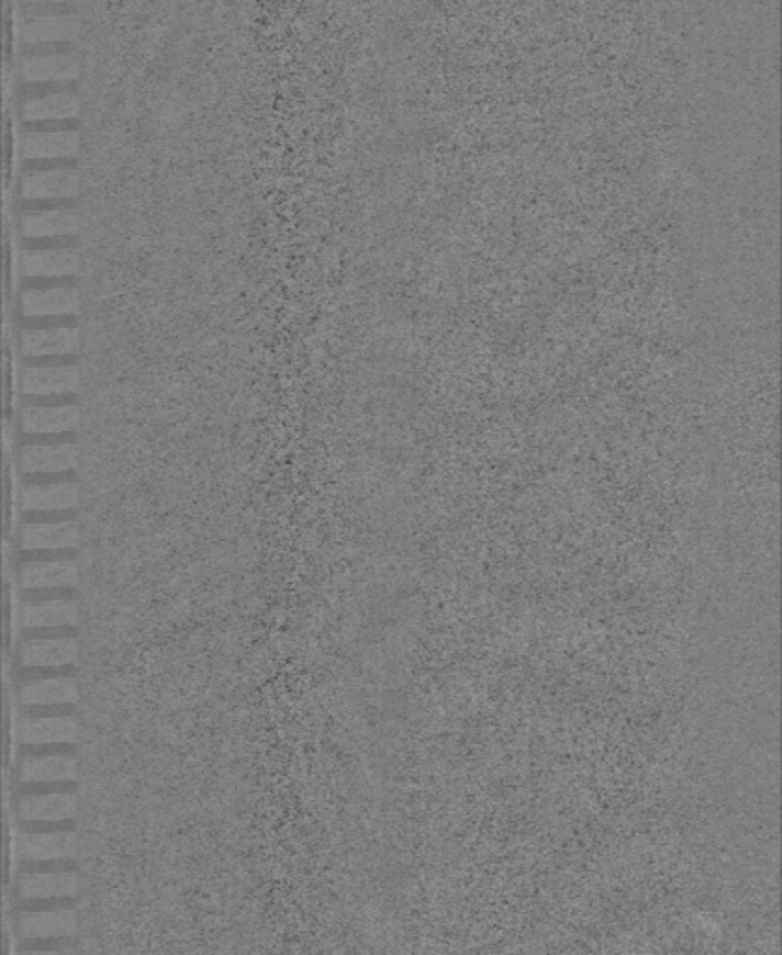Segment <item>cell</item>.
Masks as SVG:
<instances>
[{"label": "cell", "instance_id": "9", "mask_svg": "<svg viewBox=\"0 0 782 955\" xmlns=\"http://www.w3.org/2000/svg\"><path fill=\"white\" fill-rule=\"evenodd\" d=\"M79 850L77 832H31L21 834L18 840V855L29 863H55L71 861Z\"/></svg>", "mask_w": 782, "mask_h": 955}, {"label": "cell", "instance_id": "19", "mask_svg": "<svg viewBox=\"0 0 782 955\" xmlns=\"http://www.w3.org/2000/svg\"><path fill=\"white\" fill-rule=\"evenodd\" d=\"M77 892L79 875L75 872H31L19 877L21 900H71Z\"/></svg>", "mask_w": 782, "mask_h": 955}, {"label": "cell", "instance_id": "1", "mask_svg": "<svg viewBox=\"0 0 782 955\" xmlns=\"http://www.w3.org/2000/svg\"><path fill=\"white\" fill-rule=\"evenodd\" d=\"M81 191L79 168H55L23 172L19 194L23 202H74Z\"/></svg>", "mask_w": 782, "mask_h": 955}, {"label": "cell", "instance_id": "10", "mask_svg": "<svg viewBox=\"0 0 782 955\" xmlns=\"http://www.w3.org/2000/svg\"><path fill=\"white\" fill-rule=\"evenodd\" d=\"M81 490L77 482H49V484H26L19 491V508L31 514L69 512L79 506Z\"/></svg>", "mask_w": 782, "mask_h": 955}, {"label": "cell", "instance_id": "14", "mask_svg": "<svg viewBox=\"0 0 782 955\" xmlns=\"http://www.w3.org/2000/svg\"><path fill=\"white\" fill-rule=\"evenodd\" d=\"M81 620V607L75 599H37L19 608V621L25 629H63L75 627Z\"/></svg>", "mask_w": 782, "mask_h": 955}, {"label": "cell", "instance_id": "21", "mask_svg": "<svg viewBox=\"0 0 782 955\" xmlns=\"http://www.w3.org/2000/svg\"><path fill=\"white\" fill-rule=\"evenodd\" d=\"M19 700L23 706H74L79 700V685L75 677H40L23 683L19 689Z\"/></svg>", "mask_w": 782, "mask_h": 955}, {"label": "cell", "instance_id": "18", "mask_svg": "<svg viewBox=\"0 0 782 955\" xmlns=\"http://www.w3.org/2000/svg\"><path fill=\"white\" fill-rule=\"evenodd\" d=\"M19 584L25 589H68L79 584V565L71 559L36 560L19 571Z\"/></svg>", "mask_w": 782, "mask_h": 955}, {"label": "cell", "instance_id": "8", "mask_svg": "<svg viewBox=\"0 0 782 955\" xmlns=\"http://www.w3.org/2000/svg\"><path fill=\"white\" fill-rule=\"evenodd\" d=\"M79 465L77 442H36L19 450V467L26 474H66Z\"/></svg>", "mask_w": 782, "mask_h": 955}, {"label": "cell", "instance_id": "11", "mask_svg": "<svg viewBox=\"0 0 782 955\" xmlns=\"http://www.w3.org/2000/svg\"><path fill=\"white\" fill-rule=\"evenodd\" d=\"M21 353L29 359L75 357L81 346V333L77 327H42L29 329L21 335Z\"/></svg>", "mask_w": 782, "mask_h": 955}, {"label": "cell", "instance_id": "17", "mask_svg": "<svg viewBox=\"0 0 782 955\" xmlns=\"http://www.w3.org/2000/svg\"><path fill=\"white\" fill-rule=\"evenodd\" d=\"M79 148H81L79 131H60V133L21 131V138H19V156L23 161L71 159L77 157Z\"/></svg>", "mask_w": 782, "mask_h": 955}, {"label": "cell", "instance_id": "13", "mask_svg": "<svg viewBox=\"0 0 782 955\" xmlns=\"http://www.w3.org/2000/svg\"><path fill=\"white\" fill-rule=\"evenodd\" d=\"M81 530L77 521L29 523L19 530V543L25 551H68L79 546Z\"/></svg>", "mask_w": 782, "mask_h": 955}, {"label": "cell", "instance_id": "15", "mask_svg": "<svg viewBox=\"0 0 782 955\" xmlns=\"http://www.w3.org/2000/svg\"><path fill=\"white\" fill-rule=\"evenodd\" d=\"M21 429L29 435L74 434L81 424L79 405H32L21 411Z\"/></svg>", "mask_w": 782, "mask_h": 955}, {"label": "cell", "instance_id": "16", "mask_svg": "<svg viewBox=\"0 0 782 955\" xmlns=\"http://www.w3.org/2000/svg\"><path fill=\"white\" fill-rule=\"evenodd\" d=\"M19 661L26 668L71 666L79 661V639L55 637V639L26 640L19 650Z\"/></svg>", "mask_w": 782, "mask_h": 955}, {"label": "cell", "instance_id": "25", "mask_svg": "<svg viewBox=\"0 0 782 955\" xmlns=\"http://www.w3.org/2000/svg\"><path fill=\"white\" fill-rule=\"evenodd\" d=\"M77 81H32L23 82L19 88V100H40L56 93L77 92Z\"/></svg>", "mask_w": 782, "mask_h": 955}, {"label": "cell", "instance_id": "23", "mask_svg": "<svg viewBox=\"0 0 782 955\" xmlns=\"http://www.w3.org/2000/svg\"><path fill=\"white\" fill-rule=\"evenodd\" d=\"M81 63L75 53L47 56H23L21 79L32 81H77Z\"/></svg>", "mask_w": 782, "mask_h": 955}, {"label": "cell", "instance_id": "4", "mask_svg": "<svg viewBox=\"0 0 782 955\" xmlns=\"http://www.w3.org/2000/svg\"><path fill=\"white\" fill-rule=\"evenodd\" d=\"M15 930L19 937L29 941L71 939L79 931V914L71 907L21 912L15 920Z\"/></svg>", "mask_w": 782, "mask_h": 955}, {"label": "cell", "instance_id": "5", "mask_svg": "<svg viewBox=\"0 0 782 955\" xmlns=\"http://www.w3.org/2000/svg\"><path fill=\"white\" fill-rule=\"evenodd\" d=\"M81 293L77 285H53V288H31L21 293L19 311L26 317H68L79 314Z\"/></svg>", "mask_w": 782, "mask_h": 955}, {"label": "cell", "instance_id": "3", "mask_svg": "<svg viewBox=\"0 0 782 955\" xmlns=\"http://www.w3.org/2000/svg\"><path fill=\"white\" fill-rule=\"evenodd\" d=\"M81 255L77 247L23 248L19 271L31 280L68 279L79 273Z\"/></svg>", "mask_w": 782, "mask_h": 955}, {"label": "cell", "instance_id": "20", "mask_svg": "<svg viewBox=\"0 0 782 955\" xmlns=\"http://www.w3.org/2000/svg\"><path fill=\"white\" fill-rule=\"evenodd\" d=\"M79 778V762L69 754L25 757L19 765V780L25 784H66Z\"/></svg>", "mask_w": 782, "mask_h": 955}, {"label": "cell", "instance_id": "12", "mask_svg": "<svg viewBox=\"0 0 782 955\" xmlns=\"http://www.w3.org/2000/svg\"><path fill=\"white\" fill-rule=\"evenodd\" d=\"M79 810L74 791L23 795L18 800V816L26 823H63L71 821Z\"/></svg>", "mask_w": 782, "mask_h": 955}, {"label": "cell", "instance_id": "6", "mask_svg": "<svg viewBox=\"0 0 782 955\" xmlns=\"http://www.w3.org/2000/svg\"><path fill=\"white\" fill-rule=\"evenodd\" d=\"M81 231V215L74 205L31 210L19 218V234L25 239H68Z\"/></svg>", "mask_w": 782, "mask_h": 955}, {"label": "cell", "instance_id": "22", "mask_svg": "<svg viewBox=\"0 0 782 955\" xmlns=\"http://www.w3.org/2000/svg\"><path fill=\"white\" fill-rule=\"evenodd\" d=\"M81 31L79 15H55V18H21L19 40L21 44H45V42H75Z\"/></svg>", "mask_w": 782, "mask_h": 955}, {"label": "cell", "instance_id": "24", "mask_svg": "<svg viewBox=\"0 0 782 955\" xmlns=\"http://www.w3.org/2000/svg\"><path fill=\"white\" fill-rule=\"evenodd\" d=\"M81 101L79 93H56L40 100H23L19 103V119L25 122H45V120L79 119Z\"/></svg>", "mask_w": 782, "mask_h": 955}, {"label": "cell", "instance_id": "2", "mask_svg": "<svg viewBox=\"0 0 782 955\" xmlns=\"http://www.w3.org/2000/svg\"><path fill=\"white\" fill-rule=\"evenodd\" d=\"M19 389L29 397L77 394L81 389L79 364H32L21 370Z\"/></svg>", "mask_w": 782, "mask_h": 955}, {"label": "cell", "instance_id": "26", "mask_svg": "<svg viewBox=\"0 0 782 955\" xmlns=\"http://www.w3.org/2000/svg\"><path fill=\"white\" fill-rule=\"evenodd\" d=\"M21 15L25 19L55 18V15H75L77 4L75 2H19Z\"/></svg>", "mask_w": 782, "mask_h": 955}, {"label": "cell", "instance_id": "28", "mask_svg": "<svg viewBox=\"0 0 782 955\" xmlns=\"http://www.w3.org/2000/svg\"><path fill=\"white\" fill-rule=\"evenodd\" d=\"M75 50H77L75 42H45V44L23 45V56L63 55V53H75Z\"/></svg>", "mask_w": 782, "mask_h": 955}, {"label": "cell", "instance_id": "29", "mask_svg": "<svg viewBox=\"0 0 782 955\" xmlns=\"http://www.w3.org/2000/svg\"><path fill=\"white\" fill-rule=\"evenodd\" d=\"M19 2H29V4H34V2H75V0H19Z\"/></svg>", "mask_w": 782, "mask_h": 955}, {"label": "cell", "instance_id": "27", "mask_svg": "<svg viewBox=\"0 0 782 955\" xmlns=\"http://www.w3.org/2000/svg\"><path fill=\"white\" fill-rule=\"evenodd\" d=\"M21 131H32V133H60V131H79V119L45 120V122H25V124H21Z\"/></svg>", "mask_w": 782, "mask_h": 955}, {"label": "cell", "instance_id": "7", "mask_svg": "<svg viewBox=\"0 0 782 955\" xmlns=\"http://www.w3.org/2000/svg\"><path fill=\"white\" fill-rule=\"evenodd\" d=\"M18 738L26 746L74 744L79 739V720L75 715H32L19 720Z\"/></svg>", "mask_w": 782, "mask_h": 955}]
</instances>
